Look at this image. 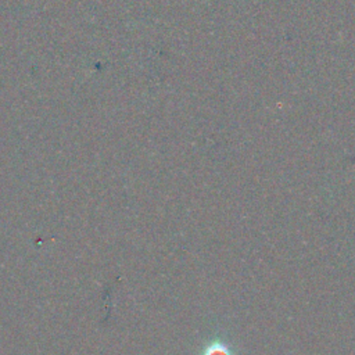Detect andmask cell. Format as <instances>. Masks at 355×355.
<instances>
[{
	"label": "cell",
	"mask_w": 355,
	"mask_h": 355,
	"mask_svg": "<svg viewBox=\"0 0 355 355\" xmlns=\"http://www.w3.org/2000/svg\"><path fill=\"white\" fill-rule=\"evenodd\" d=\"M201 355H232V352L222 343L214 341L202 351Z\"/></svg>",
	"instance_id": "obj_1"
}]
</instances>
